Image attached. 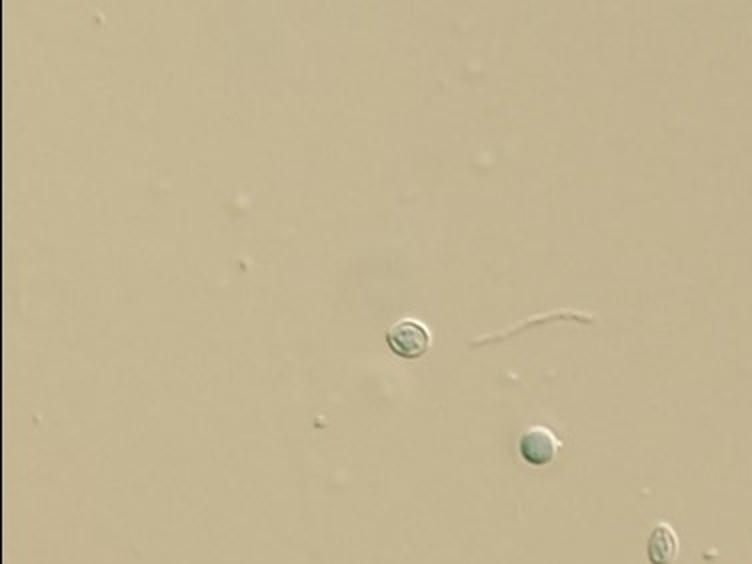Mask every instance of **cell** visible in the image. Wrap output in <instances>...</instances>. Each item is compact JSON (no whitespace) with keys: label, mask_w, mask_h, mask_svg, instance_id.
Here are the masks:
<instances>
[{"label":"cell","mask_w":752,"mask_h":564,"mask_svg":"<svg viewBox=\"0 0 752 564\" xmlns=\"http://www.w3.org/2000/svg\"><path fill=\"white\" fill-rule=\"evenodd\" d=\"M560 446V438L546 426H530L518 440L520 456L532 466H548L556 458Z\"/></svg>","instance_id":"2"},{"label":"cell","mask_w":752,"mask_h":564,"mask_svg":"<svg viewBox=\"0 0 752 564\" xmlns=\"http://www.w3.org/2000/svg\"><path fill=\"white\" fill-rule=\"evenodd\" d=\"M386 342L396 356L404 360H416L430 348V334L424 324L406 318L388 328Z\"/></svg>","instance_id":"1"},{"label":"cell","mask_w":752,"mask_h":564,"mask_svg":"<svg viewBox=\"0 0 752 564\" xmlns=\"http://www.w3.org/2000/svg\"><path fill=\"white\" fill-rule=\"evenodd\" d=\"M680 542L676 530L668 522L654 524L648 542H646V554L650 564H672L678 556Z\"/></svg>","instance_id":"3"}]
</instances>
